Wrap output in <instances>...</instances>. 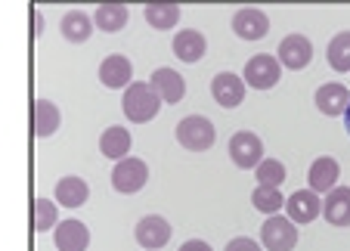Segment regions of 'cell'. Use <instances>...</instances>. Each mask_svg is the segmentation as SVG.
Segmentation results:
<instances>
[{
  "label": "cell",
  "mask_w": 350,
  "mask_h": 251,
  "mask_svg": "<svg viewBox=\"0 0 350 251\" xmlns=\"http://www.w3.org/2000/svg\"><path fill=\"white\" fill-rule=\"evenodd\" d=\"M232 31H236V38H242V40H260V38H267V31H270V16H267L264 10H254V7L236 10V13H232Z\"/></svg>",
  "instance_id": "30bf717a"
},
{
  "label": "cell",
  "mask_w": 350,
  "mask_h": 251,
  "mask_svg": "<svg viewBox=\"0 0 350 251\" xmlns=\"http://www.w3.org/2000/svg\"><path fill=\"white\" fill-rule=\"evenodd\" d=\"M146 183H149V168H146L143 159L127 155V159L115 161V171H112L115 192H121V196H133V192H139Z\"/></svg>",
  "instance_id": "277c9868"
},
{
  "label": "cell",
  "mask_w": 350,
  "mask_h": 251,
  "mask_svg": "<svg viewBox=\"0 0 350 251\" xmlns=\"http://www.w3.org/2000/svg\"><path fill=\"white\" fill-rule=\"evenodd\" d=\"M149 87L159 93V99H161V103H167V106H177L180 99L186 96V81H183V75L174 72V68H167V66L155 68V72L149 75Z\"/></svg>",
  "instance_id": "9c48e42d"
},
{
  "label": "cell",
  "mask_w": 350,
  "mask_h": 251,
  "mask_svg": "<svg viewBox=\"0 0 350 251\" xmlns=\"http://www.w3.org/2000/svg\"><path fill=\"white\" fill-rule=\"evenodd\" d=\"M313 103H317V109L323 115L338 118V115H344V109H347L350 93H347V87L344 84H323L317 90V96H313Z\"/></svg>",
  "instance_id": "d6986e66"
},
{
  "label": "cell",
  "mask_w": 350,
  "mask_h": 251,
  "mask_svg": "<svg viewBox=\"0 0 350 251\" xmlns=\"http://www.w3.org/2000/svg\"><path fill=\"white\" fill-rule=\"evenodd\" d=\"M344 127H347V133H350V103H347V109H344Z\"/></svg>",
  "instance_id": "1f68e13d"
},
{
  "label": "cell",
  "mask_w": 350,
  "mask_h": 251,
  "mask_svg": "<svg viewBox=\"0 0 350 251\" xmlns=\"http://www.w3.org/2000/svg\"><path fill=\"white\" fill-rule=\"evenodd\" d=\"M121 109H124L127 121H133V124H149V121L159 115L161 99H159V93L149 87V81H131V84L124 87Z\"/></svg>",
  "instance_id": "6da1fadb"
},
{
  "label": "cell",
  "mask_w": 350,
  "mask_h": 251,
  "mask_svg": "<svg viewBox=\"0 0 350 251\" xmlns=\"http://www.w3.org/2000/svg\"><path fill=\"white\" fill-rule=\"evenodd\" d=\"M31 124H34V137H53L56 131H59L62 124V112L56 103H50V99H34L31 106Z\"/></svg>",
  "instance_id": "2e32d148"
},
{
  "label": "cell",
  "mask_w": 350,
  "mask_h": 251,
  "mask_svg": "<svg viewBox=\"0 0 350 251\" xmlns=\"http://www.w3.org/2000/svg\"><path fill=\"white\" fill-rule=\"evenodd\" d=\"M217 140V131H214L211 118L205 115H186L177 124V143L189 153H208Z\"/></svg>",
  "instance_id": "7a4b0ae2"
},
{
  "label": "cell",
  "mask_w": 350,
  "mask_h": 251,
  "mask_svg": "<svg viewBox=\"0 0 350 251\" xmlns=\"http://www.w3.org/2000/svg\"><path fill=\"white\" fill-rule=\"evenodd\" d=\"M127 19H131V10L124 3H99L96 13H93V25L106 34L121 31L127 25Z\"/></svg>",
  "instance_id": "7402d4cb"
},
{
  "label": "cell",
  "mask_w": 350,
  "mask_h": 251,
  "mask_svg": "<svg viewBox=\"0 0 350 251\" xmlns=\"http://www.w3.org/2000/svg\"><path fill=\"white\" fill-rule=\"evenodd\" d=\"M325 60L335 72H350V31H341L329 40V50H325Z\"/></svg>",
  "instance_id": "d4e9b609"
},
{
  "label": "cell",
  "mask_w": 350,
  "mask_h": 251,
  "mask_svg": "<svg viewBox=\"0 0 350 251\" xmlns=\"http://www.w3.org/2000/svg\"><path fill=\"white\" fill-rule=\"evenodd\" d=\"M242 81L254 90H273V87L282 81V66L276 62L273 53H258L245 62V75Z\"/></svg>",
  "instance_id": "3957f363"
},
{
  "label": "cell",
  "mask_w": 350,
  "mask_h": 251,
  "mask_svg": "<svg viewBox=\"0 0 350 251\" xmlns=\"http://www.w3.org/2000/svg\"><path fill=\"white\" fill-rule=\"evenodd\" d=\"M252 205L258 208L260 214H279L285 208V196L276 189V186H258V189L252 192Z\"/></svg>",
  "instance_id": "484cf974"
},
{
  "label": "cell",
  "mask_w": 350,
  "mask_h": 251,
  "mask_svg": "<svg viewBox=\"0 0 350 251\" xmlns=\"http://www.w3.org/2000/svg\"><path fill=\"white\" fill-rule=\"evenodd\" d=\"M99 81L109 87V90H124L127 84L133 81V66L127 56L112 53L99 62Z\"/></svg>",
  "instance_id": "9a60e30c"
},
{
  "label": "cell",
  "mask_w": 350,
  "mask_h": 251,
  "mask_svg": "<svg viewBox=\"0 0 350 251\" xmlns=\"http://www.w3.org/2000/svg\"><path fill=\"white\" fill-rule=\"evenodd\" d=\"M180 251H214L208 242H202V239H189V242L180 245Z\"/></svg>",
  "instance_id": "f546056e"
},
{
  "label": "cell",
  "mask_w": 350,
  "mask_h": 251,
  "mask_svg": "<svg viewBox=\"0 0 350 251\" xmlns=\"http://www.w3.org/2000/svg\"><path fill=\"white\" fill-rule=\"evenodd\" d=\"M56 202L66 208H81L87 205V198H90V186H87L84 177H75V174H68V177H59V183H56Z\"/></svg>",
  "instance_id": "44dd1931"
},
{
  "label": "cell",
  "mask_w": 350,
  "mask_h": 251,
  "mask_svg": "<svg viewBox=\"0 0 350 251\" xmlns=\"http://www.w3.org/2000/svg\"><path fill=\"white\" fill-rule=\"evenodd\" d=\"M211 96L220 109H236L245 99V81L232 72H220L211 81Z\"/></svg>",
  "instance_id": "7c38bea8"
},
{
  "label": "cell",
  "mask_w": 350,
  "mask_h": 251,
  "mask_svg": "<svg viewBox=\"0 0 350 251\" xmlns=\"http://www.w3.org/2000/svg\"><path fill=\"white\" fill-rule=\"evenodd\" d=\"M224 251H260V245L248 236H236V239H230V245Z\"/></svg>",
  "instance_id": "f1b7e54d"
},
{
  "label": "cell",
  "mask_w": 350,
  "mask_h": 251,
  "mask_svg": "<svg viewBox=\"0 0 350 251\" xmlns=\"http://www.w3.org/2000/svg\"><path fill=\"white\" fill-rule=\"evenodd\" d=\"M254 177H258V186H282L285 177H288V171H285V165L279 159H264L258 168H254Z\"/></svg>",
  "instance_id": "4316f807"
},
{
  "label": "cell",
  "mask_w": 350,
  "mask_h": 251,
  "mask_svg": "<svg viewBox=\"0 0 350 251\" xmlns=\"http://www.w3.org/2000/svg\"><path fill=\"white\" fill-rule=\"evenodd\" d=\"M143 16L155 31H167V28H174L180 22V7L177 3H146Z\"/></svg>",
  "instance_id": "cb8c5ba5"
},
{
  "label": "cell",
  "mask_w": 350,
  "mask_h": 251,
  "mask_svg": "<svg viewBox=\"0 0 350 251\" xmlns=\"http://www.w3.org/2000/svg\"><path fill=\"white\" fill-rule=\"evenodd\" d=\"M313 60V44L307 34H285L279 40V50H276V62L282 68H291V72H301L307 68Z\"/></svg>",
  "instance_id": "52a82bcc"
},
{
  "label": "cell",
  "mask_w": 350,
  "mask_h": 251,
  "mask_svg": "<svg viewBox=\"0 0 350 251\" xmlns=\"http://www.w3.org/2000/svg\"><path fill=\"white\" fill-rule=\"evenodd\" d=\"M323 217L332 226H350V186H335L323 198Z\"/></svg>",
  "instance_id": "e0dca14e"
},
{
  "label": "cell",
  "mask_w": 350,
  "mask_h": 251,
  "mask_svg": "<svg viewBox=\"0 0 350 251\" xmlns=\"http://www.w3.org/2000/svg\"><path fill=\"white\" fill-rule=\"evenodd\" d=\"M133 236H137V242L143 245L146 251H159L171 242V224H167L161 214H146V217L137 224Z\"/></svg>",
  "instance_id": "ba28073f"
},
{
  "label": "cell",
  "mask_w": 350,
  "mask_h": 251,
  "mask_svg": "<svg viewBox=\"0 0 350 251\" xmlns=\"http://www.w3.org/2000/svg\"><path fill=\"white\" fill-rule=\"evenodd\" d=\"M59 224L56 217V205L50 198H34V233H50Z\"/></svg>",
  "instance_id": "83f0119b"
},
{
  "label": "cell",
  "mask_w": 350,
  "mask_h": 251,
  "mask_svg": "<svg viewBox=\"0 0 350 251\" xmlns=\"http://www.w3.org/2000/svg\"><path fill=\"white\" fill-rule=\"evenodd\" d=\"M53 242L59 251H87V245H90V230H87V224H81V220H59V224L53 226Z\"/></svg>",
  "instance_id": "5bb4252c"
},
{
  "label": "cell",
  "mask_w": 350,
  "mask_h": 251,
  "mask_svg": "<svg viewBox=\"0 0 350 251\" xmlns=\"http://www.w3.org/2000/svg\"><path fill=\"white\" fill-rule=\"evenodd\" d=\"M174 56H177L180 62H202L208 53V40L202 31H196V28H183V31L174 34Z\"/></svg>",
  "instance_id": "4fadbf2b"
},
{
  "label": "cell",
  "mask_w": 350,
  "mask_h": 251,
  "mask_svg": "<svg viewBox=\"0 0 350 251\" xmlns=\"http://www.w3.org/2000/svg\"><path fill=\"white\" fill-rule=\"evenodd\" d=\"M59 28H62V38H66L68 44H84V40H90V34H93V19L84 13V10H68V13L62 16Z\"/></svg>",
  "instance_id": "603a6c76"
},
{
  "label": "cell",
  "mask_w": 350,
  "mask_h": 251,
  "mask_svg": "<svg viewBox=\"0 0 350 251\" xmlns=\"http://www.w3.org/2000/svg\"><path fill=\"white\" fill-rule=\"evenodd\" d=\"M285 211H288L291 224H310L323 214V198L313 189H297L285 198Z\"/></svg>",
  "instance_id": "8fae6325"
},
{
  "label": "cell",
  "mask_w": 350,
  "mask_h": 251,
  "mask_svg": "<svg viewBox=\"0 0 350 251\" xmlns=\"http://www.w3.org/2000/svg\"><path fill=\"white\" fill-rule=\"evenodd\" d=\"M40 31H44V16L34 13V34H40Z\"/></svg>",
  "instance_id": "4dcf8cb0"
},
{
  "label": "cell",
  "mask_w": 350,
  "mask_h": 251,
  "mask_svg": "<svg viewBox=\"0 0 350 251\" xmlns=\"http://www.w3.org/2000/svg\"><path fill=\"white\" fill-rule=\"evenodd\" d=\"M260 245L267 251H291L297 245V226L282 214H270L260 226Z\"/></svg>",
  "instance_id": "5b68a950"
},
{
  "label": "cell",
  "mask_w": 350,
  "mask_h": 251,
  "mask_svg": "<svg viewBox=\"0 0 350 251\" xmlns=\"http://www.w3.org/2000/svg\"><path fill=\"white\" fill-rule=\"evenodd\" d=\"M131 143H133L131 131L121 124H112L103 131V137H99V153L112 161H121V159H127V153H131Z\"/></svg>",
  "instance_id": "ffe728a7"
},
{
  "label": "cell",
  "mask_w": 350,
  "mask_h": 251,
  "mask_svg": "<svg viewBox=\"0 0 350 251\" xmlns=\"http://www.w3.org/2000/svg\"><path fill=\"white\" fill-rule=\"evenodd\" d=\"M230 159L236 168L242 171H254V168L264 161V143H260L258 133L252 131H239L230 137Z\"/></svg>",
  "instance_id": "8992f818"
},
{
  "label": "cell",
  "mask_w": 350,
  "mask_h": 251,
  "mask_svg": "<svg viewBox=\"0 0 350 251\" xmlns=\"http://www.w3.org/2000/svg\"><path fill=\"white\" fill-rule=\"evenodd\" d=\"M338 177H341V165H338V159H332V155H323V159H317L310 165V174H307V180H310V189L317 192H332L338 186Z\"/></svg>",
  "instance_id": "ac0fdd59"
}]
</instances>
